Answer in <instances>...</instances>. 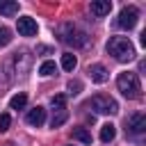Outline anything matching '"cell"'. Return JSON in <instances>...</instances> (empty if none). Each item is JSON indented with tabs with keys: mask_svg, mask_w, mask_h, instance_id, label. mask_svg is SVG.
Returning a JSON list of instances; mask_svg holds the SVG:
<instances>
[{
	"mask_svg": "<svg viewBox=\"0 0 146 146\" xmlns=\"http://www.w3.org/2000/svg\"><path fill=\"white\" fill-rule=\"evenodd\" d=\"M116 87H119V91H121L125 98H139V94H141L139 75L132 73V71H123V73H119V78H116Z\"/></svg>",
	"mask_w": 146,
	"mask_h": 146,
	"instance_id": "cell-2",
	"label": "cell"
},
{
	"mask_svg": "<svg viewBox=\"0 0 146 146\" xmlns=\"http://www.w3.org/2000/svg\"><path fill=\"white\" fill-rule=\"evenodd\" d=\"M39 73H41L43 78H48V75H55V73H57V64L48 59V62H43V64L39 66Z\"/></svg>",
	"mask_w": 146,
	"mask_h": 146,
	"instance_id": "cell-16",
	"label": "cell"
},
{
	"mask_svg": "<svg viewBox=\"0 0 146 146\" xmlns=\"http://www.w3.org/2000/svg\"><path fill=\"white\" fill-rule=\"evenodd\" d=\"M59 34H62V41L68 43V46H75V48L87 46V34H84L82 30H78L73 23H64V25L59 27Z\"/></svg>",
	"mask_w": 146,
	"mask_h": 146,
	"instance_id": "cell-3",
	"label": "cell"
},
{
	"mask_svg": "<svg viewBox=\"0 0 146 146\" xmlns=\"http://www.w3.org/2000/svg\"><path fill=\"white\" fill-rule=\"evenodd\" d=\"M16 27H18V34L21 36H34L36 30H39V25H36V21L32 16H21L18 23H16Z\"/></svg>",
	"mask_w": 146,
	"mask_h": 146,
	"instance_id": "cell-6",
	"label": "cell"
},
{
	"mask_svg": "<svg viewBox=\"0 0 146 146\" xmlns=\"http://www.w3.org/2000/svg\"><path fill=\"white\" fill-rule=\"evenodd\" d=\"M0 14L2 16H16L18 14V2L16 0H0Z\"/></svg>",
	"mask_w": 146,
	"mask_h": 146,
	"instance_id": "cell-11",
	"label": "cell"
},
{
	"mask_svg": "<svg viewBox=\"0 0 146 146\" xmlns=\"http://www.w3.org/2000/svg\"><path fill=\"white\" fill-rule=\"evenodd\" d=\"M125 125H128V130H130V132H135V135H141V132L146 130V116H144L141 112H137V114L128 116Z\"/></svg>",
	"mask_w": 146,
	"mask_h": 146,
	"instance_id": "cell-7",
	"label": "cell"
},
{
	"mask_svg": "<svg viewBox=\"0 0 146 146\" xmlns=\"http://www.w3.org/2000/svg\"><path fill=\"white\" fill-rule=\"evenodd\" d=\"M50 103H52V107H55L57 112H59V110H66V105H64V103H66V98H64L62 94H59V96H52V100H50Z\"/></svg>",
	"mask_w": 146,
	"mask_h": 146,
	"instance_id": "cell-19",
	"label": "cell"
},
{
	"mask_svg": "<svg viewBox=\"0 0 146 146\" xmlns=\"http://www.w3.org/2000/svg\"><path fill=\"white\" fill-rule=\"evenodd\" d=\"M137 21H139V9H137V7H132V5H128V7H123V9H121L116 25H119V27H123V30H132V27L137 25Z\"/></svg>",
	"mask_w": 146,
	"mask_h": 146,
	"instance_id": "cell-5",
	"label": "cell"
},
{
	"mask_svg": "<svg viewBox=\"0 0 146 146\" xmlns=\"http://www.w3.org/2000/svg\"><path fill=\"white\" fill-rule=\"evenodd\" d=\"M25 103H27V96H25L23 91H18L16 96H11L9 107H11V110H23V107H25Z\"/></svg>",
	"mask_w": 146,
	"mask_h": 146,
	"instance_id": "cell-14",
	"label": "cell"
},
{
	"mask_svg": "<svg viewBox=\"0 0 146 146\" xmlns=\"http://www.w3.org/2000/svg\"><path fill=\"white\" fill-rule=\"evenodd\" d=\"M9 125H11V116L9 114H0V132L9 130Z\"/></svg>",
	"mask_w": 146,
	"mask_h": 146,
	"instance_id": "cell-20",
	"label": "cell"
},
{
	"mask_svg": "<svg viewBox=\"0 0 146 146\" xmlns=\"http://www.w3.org/2000/svg\"><path fill=\"white\" fill-rule=\"evenodd\" d=\"M73 139H78V141H82V144H91V132H89L87 128L78 125V128H73Z\"/></svg>",
	"mask_w": 146,
	"mask_h": 146,
	"instance_id": "cell-13",
	"label": "cell"
},
{
	"mask_svg": "<svg viewBox=\"0 0 146 146\" xmlns=\"http://www.w3.org/2000/svg\"><path fill=\"white\" fill-rule=\"evenodd\" d=\"M11 43V30L9 27H0V48H5V46H9Z\"/></svg>",
	"mask_w": 146,
	"mask_h": 146,
	"instance_id": "cell-18",
	"label": "cell"
},
{
	"mask_svg": "<svg viewBox=\"0 0 146 146\" xmlns=\"http://www.w3.org/2000/svg\"><path fill=\"white\" fill-rule=\"evenodd\" d=\"M89 9H91V14H94L96 18H103V16H107V14L112 11V2H110V0H94V2L89 5Z\"/></svg>",
	"mask_w": 146,
	"mask_h": 146,
	"instance_id": "cell-9",
	"label": "cell"
},
{
	"mask_svg": "<svg viewBox=\"0 0 146 146\" xmlns=\"http://www.w3.org/2000/svg\"><path fill=\"white\" fill-rule=\"evenodd\" d=\"M66 119H68V112H66V110H59V112H57V114L52 116L50 125H52V128H59V125H62V123H64Z\"/></svg>",
	"mask_w": 146,
	"mask_h": 146,
	"instance_id": "cell-17",
	"label": "cell"
},
{
	"mask_svg": "<svg viewBox=\"0 0 146 146\" xmlns=\"http://www.w3.org/2000/svg\"><path fill=\"white\" fill-rule=\"evenodd\" d=\"M89 105L98 112V114H116L119 112V105H116V100L114 98H110V96H94L91 100H89Z\"/></svg>",
	"mask_w": 146,
	"mask_h": 146,
	"instance_id": "cell-4",
	"label": "cell"
},
{
	"mask_svg": "<svg viewBox=\"0 0 146 146\" xmlns=\"http://www.w3.org/2000/svg\"><path fill=\"white\" fill-rule=\"evenodd\" d=\"M87 73H89L91 82H96V84H103V82H107V78H110V73H107V68H105L103 64H91V66L87 68Z\"/></svg>",
	"mask_w": 146,
	"mask_h": 146,
	"instance_id": "cell-8",
	"label": "cell"
},
{
	"mask_svg": "<svg viewBox=\"0 0 146 146\" xmlns=\"http://www.w3.org/2000/svg\"><path fill=\"white\" fill-rule=\"evenodd\" d=\"M116 137V125H112V123H105V125H100V141H112Z\"/></svg>",
	"mask_w": 146,
	"mask_h": 146,
	"instance_id": "cell-12",
	"label": "cell"
},
{
	"mask_svg": "<svg viewBox=\"0 0 146 146\" xmlns=\"http://www.w3.org/2000/svg\"><path fill=\"white\" fill-rule=\"evenodd\" d=\"M80 89H82V84H80L78 80H71V82H68V94H71V96L80 94Z\"/></svg>",
	"mask_w": 146,
	"mask_h": 146,
	"instance_id": "cell-21",
	"label": "cell"
},
{
	"mask_svg": "<svg viewBox=\"0 0 146 146\" xmlns=\"http://www.w3.org/2000/svg\"><path fill=\"white\" fill-rule=\"evenodd\" d=\"M75 64H78V59H75L73 52H64V55H62V68H64V71H73Z\"/></svg>",
	"mask_w": 146,
	"mask_h": 146,
	"instance_id": "cell-15",
	"label": "cell"
},
{
	"mask_svg": "<svg viewBox=\"0 0 146 146\" xmlns=\"http://www.w3.org/2000/svg\"><path fill=\"white\" fill-rule=\"evenodd\" d=\"M107 52L116 62H130L135 57V48H132L130 39H125V36H112L107 41Z\"/></svg>",
	"mask_w": 146,
	"mask_h": 146,
	"instance_id": "cell-1",
	"label": "cell"
},
{
	"mask_svg": "<svg viewBox=\"0 0 146 146\" xmlns=\"http://www.w3.org/2000/svg\"><path fill=\"white\" fill-rule=\"evenodd\" d=\"M46 121V110L41 107V105H36V107H32L30 112H27V123L30 125H34V128H39L41 123Z\"/></svg>",
	"mask_w": 146,
	"mask_h": 146,
	"instance_id": "cell-10",
	"label": "cell"
}]
</instances>
